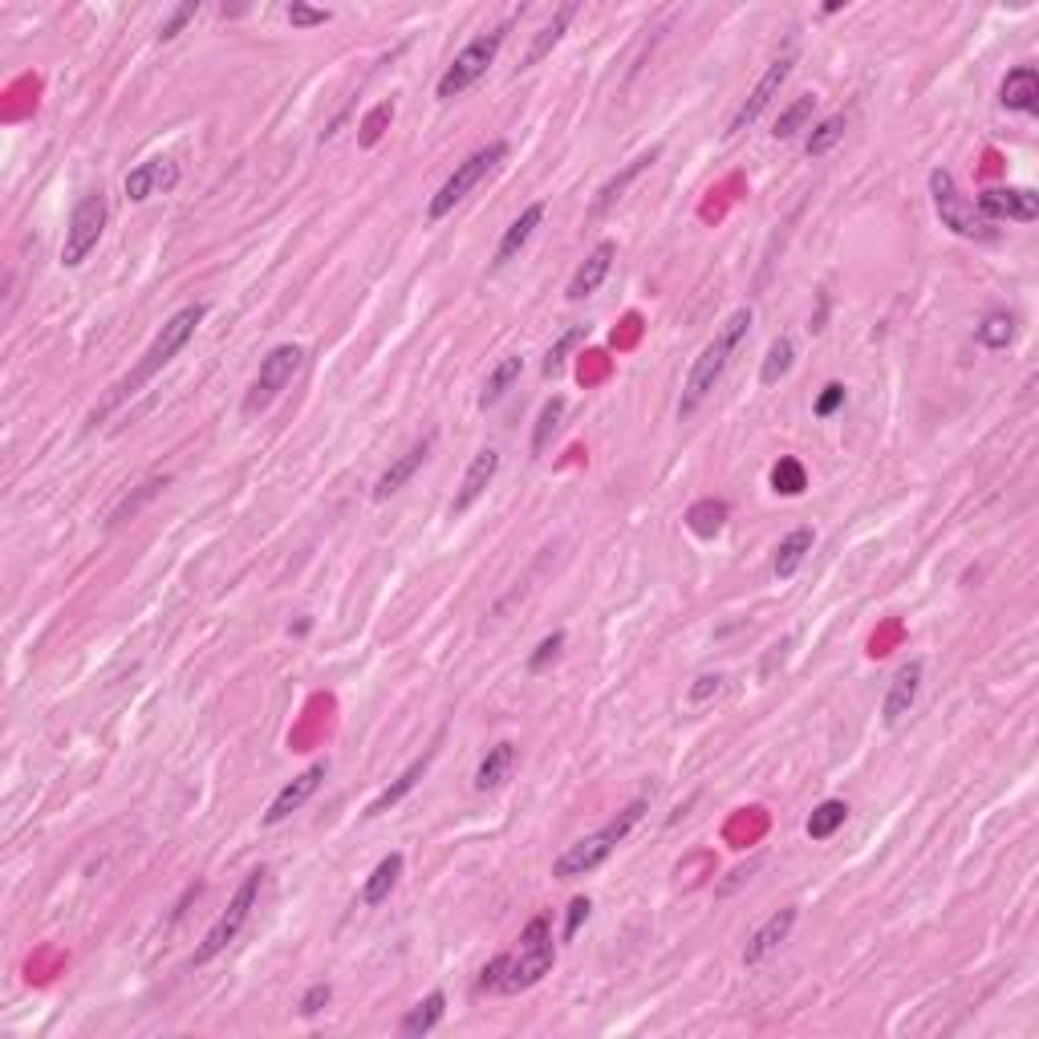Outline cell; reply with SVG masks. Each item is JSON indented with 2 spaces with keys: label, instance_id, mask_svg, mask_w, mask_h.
Returning a JSON list of instances; mask_svg holds the SVG:
<instances>
[{
  "label": "cell",
  "instance_id": "obj_25",
  "mask_svg": "<svg viewBox=\"0 0 1039 1039\" xmlns=\"http://www.w3.org/2000/svg\"><path fill=\"white\" fill-rule=\"evenodd\" d=\"M402 865H406V857L402 853H387L378 865L370 869V878H366V885H361V906H382V902H390V893H394V885H399L402 878Z\"/></svg>",
  "mask_w": 1039,
  "mask_h": 1039
},
{
  "label": "cell",
  "instance_id": "obj_7",
  "mask_svg": "<svg viewBox=\"0 0 1039 1039\" xmlns=\"http://www.w3.org/2000/svg\"><path fill=\"white\" fill-rule=\"evenodd\" d=\"M260 885H265V869H253L248 878L241 881V890L232 893V902H227V909L215 918V926L208 934H203V942L195 947V954H191V962L195 967H203V962H212L215 954H224L236 938H241V930L248 926V918H253L256 902H260Z\"/></svg>",
  "mask_w": 1039,
  "mask_h": 1039
},
{
  "label": "cell",
  "instance_id": "obj_33",
  "mask_svg": "<svg viewBox=\"0 0 1039 1039\" xmlns=\"http://www.w3.org/2000/svg\"><path fill=\"white\" fill-rule=\"evenodd\" d=\"M845 820H849V804H845V800H820V804L813 808V816H808L804 833H808L813 840H828L840 825H845Z\"/></svg>",
  "mask_w": 1039,
  "mask_h": 1039
},
{
  "label": "cell",
  "instance_id": "obj_3",
  "mask_svg": "<svg viewBox=\"0 0 1039 1039\" xmlns=\"http://www.w3.org/2000/svg\"><path fill=\"white\" fill-rule=\"evenodd\" d=\"M552 962H557L552 921L540 914V918H533L524 930H520L516 950L495 954V967H500V974H495V991H500V995H520V991H528V986L540 983V979L552 971Z\"/></svg>",
  "mask_w": 1039,
  "mask_h": 1039
},
{
  "label": "cell",
  "instance_id": "obj_2",
  "mask_svg": "<svg viewBox=\"0 0 1039 1039\" xmlns=\"http://www.w3.org/2000/svg\"><path fill=\"white\" fill-rule=\"evenodd\" d=\"M751 321H756L751 305H739V309L731 313V317H727V321L719 325V329H715V337H711V342H706V346L699 349V358H694L691 373H686V382H682L679 418H691V414H699V406H703V402L711 399V390L719 387L723 370H727L731 354L739 349V342L747 337Z\"/></svg>",
  "mask_w": 1039,
  "mask_h": 1039
},
{
  "label": "cell",
  "instance_id": "obj_28",
  "mask_svg": "<svg viewBox=\"0 0 1039 1039\" xmlns=\"http://www.w3.org/2000/svg\"><path fill=\"white\" fill-rule=\"evenodd\" d=\"M512 768H516V747L512 744L488 747V756H483L480 768H476V792H495V787L512 775Z\"/></svg>",
  "mask_w": 1039,
  "mask_h": 1039
},
{
  "label": "cell",
  "instance_id": "obj_22",
  "mask_svg": "<svg viewBox=\"0 0 1039 1039\" xmlns=\"http://www.w3.org/2000/svg\"><path fill=\"white\" fill-rule=\"evenodd\" d=\"M435 756H439V747H427V751H423V756H418V760H414L411 768H406V772H402L399 780H394V784L382 787V792H378V796L370 800V808H366V820H373V816L390 813L394 804H402V800L411 796L414 787H418V780H423V775L431 772V763H435Z\"/></svg>",
  "mask_w": 1039,
  "mask_h": 1039
},
{
  "label": "cell",
  "instance_id": "obj_26",
  "mask_svg": "<svg viewBox=\"0 0 1039 1039\" xmlns=\"http://www.w3.org/2000/svg\"><path fill=\"white\" fill-rule=\"evenodd\" d=\"M443 1015H447V995H443V991H431L427 999L414 1003L411 1012L402 1015L399 1031L406 1039H423V1036H431V1031L443 1024Z\"/></svg>",
  "mask_w": 1039,
  "mask_h": 1039
},
{
  "label": "cell",
  "instance_id": "obj_21",
  "mask_svg": "<svg viewBox=\"0 0 1039 1039\" xmlns=\"http://www.w3.org/2000/svg\"><path fill=\"white\" fill-rule=\"evenodd\" d=\"M545 224V203H528L524 212L507 224V232L500 236V248H495V260H492V272H500V268H507L512 260H516L520 253H524V244L533 241V232Z\"/></svg>",
  "mask_w": 1039,
  "mask_h": 1039
},
{
  "label": "cell",
  "instance_id": "obj_31",
  "mask_svg": "<svg viewBox=\"0 0 1039 1039\" xmlns=\"http://www.w3.org/2000/svg\"><path fill=\"white\" fill-rule=\"evenodd\" d=\"M816 114V93H800L796 102L787 110H780V119H775V131L772 138H780V143H787V138H796L800 131H808V122H813Z\"/></svg>",
  "mask_w": 1039,
  "mask_h": 1039
},
{
  "label": "cell",
  "instance_id": "obj_9",
  "mask_svg": "<svg viewBox=\"0 0 1039 1039\" xmlns=\"http://www.w3.org/2000/svg\"><path fill=\"white\" fill-rule=\"evenodd\" d=\"M301 366H305V346H297V342L272 346L265 358H260V370H256L253 387H248V394H244L241 411L248 414V418L265 414L268 406L280 399V390L289 387L297 373H301Z\"/></svg>",
  "mask_w": 1039,
  "mask_h": 1039
},
{
  "label": "cell",
  "instance_id": "obj_41",
  "mask_svg": "<svg viewBox=\"0 0 1039 1039\" xmlns=\"http://www.w3.org/2000/svg\"><path fill=\"white\" fill-rule=\"evenodd\" d=\"M772 488L784 495H800L804 488H808V480H804V467L796 463V459H780V463L772 467Z\"/></svg>",
  "mask_w": 1039,
  "mask_h": 1039
},
{
  "label": "cell",
  "instance_id": "obj_11",
  "mask_svg": "<svg viewBox=\"0 0 1039 1039\" xmlns=\"http://www.w3.org/2000/svg\"><path fill=\"white\" fill-rule=\"evenodd\" d=\"M792 69H796V49H784V54L775 57L772 66L763 69V78L751 86V93H747L744 102H739V110H735L731 122H727V134H744L747 126H756L763 110H768L775 98H780L784 81L792 78Z\"/></svg>",
  "mask_w": 1039,
  "mask_h": 1039
},
{
  "label": "cell",
  "instance_id": "obj_13",
  "mask_svg": "<svg viewBox=\"0 0 1039 1039\" xmlns=\"http://www.w3.org/2000/svg\"><path fill=\"white\" fill-rule=\"evenodd\" d=\"M325 775H329V763L325 760L309 763L305 772L297 775V780H289V784L272 796V804H268V813H265V825L272 828V825H280V820H289L297 808H305L309 800L317 796V787L325 784Z\"/></svg>",
  "mask_w": 1039,
  "mask_h": 1039
},
{
  "label": "cell",
  "instance_id": "obj_10",
  "mask_svg": "<svg viewBox=\"0 0 1039 1039\" xmlns=\"http://www.w3.org/2000/svg\"><path fill=\"white\" fill-rule=\"evenodd\" d=\"M107 215H110L107 191H102V187H90V191L74 203V212H69L66 241H62V268L86 265V256L98 248L102 232H107Z\"/></svg>",
  "mask_w": 1039,
  "mask_h": 1039
},
{
  "label": "cell",
  "instance_id": "obj_30",
  "mask_svg": "<svg viewBox=\"0 0 1039 1039\" xmlns=\"http://www.w3.org/2000/svg\"><path fill=\"white\" fill-rule=\"evenodd\" d=\"M792 366H796V342L787 334H780L772 346H768V358H763L760 366V382L763 387H780L787 373H792Z\"/></svg>",
  "mask_w": 1039,
  "mask_h": 1039
},
{
  "label": "cell",
  "instance_id": "obj_40",
  "mask_svg": "<svg viewBox=\"0 0 1039 1039\" xmlns=\"http://www.w3.org/2000/svg\"><path fill=\"white\" fill-rule=\"evenodd\" d=\"M581 337H585V329H581V325H573V329H565V334L557 337V346L548 349L545 366H540V370H545V378H557V373L565 370V358H569V349H573Z\"/></svg>",
  "mask_w": 1039,
  "mask_h": 1039
},
{
  "label": "cell",
  "instance_id": "obj_32",
  "mask_svg": "<svg viewBox=\"0 0 1039 1039\" xmlns=\"http://www.w3.org/2000/svg\"><path fill=\"white\" fill-rule=\"evenodd\" d=\"M974 342H979L983 349H1007L1015 342V317L1012 313H1003V309L986 313V317L974 325Z\"/></svg>",
  "mask_w": 1039,
  "mask_h": 1039
},
{
  "label": "cell",
  "instance_id": "obj_1",
  "mask_svg": "<svg viewBox=\"0 0 1039 1039\" xmlns=\"http://www.w3.org/2000/svg\"><path fill=\"white\" fill-rule=\"evenodd\" d=\"M203 317H208V305H200V301H195V305H183L179 313H171V317L163 321V329H159L155 337H150L147 354L134 361V370L126 373V378H119V382L110 387V394H107L102 402H98V406H93L86 423H90V427H98V423H102L107 414H114V411L122 406V402L134 399V394L147 387V382H155V378H159V373L167 370V366H171L175 358H179V349H183L187 342L195 337V329L203 325Z\"/></svg>",
  "mask_w": 1039,
  "mask_h": 1039
},
{
  "label": "cell",
  "instance_id": "obj_8",
  "mask_svg": "<svg viewBox=\"0 0 1039 1039\" xmlns=\"http://www.w3.org/2000/svg\"><path fill=\"white\" fill-rule=\"evenodd\" d=\"M507 159V143H488V147H480L476 155H467L459 167H455L447 179H443V187L435 191V200L427 203V220L431 224H439V220H447V215L455 212V203H463L467 200V191L471 187H480L483 183V175H492L500 163Z\"/></svg>",
  "mask_w": 1039,
  "mask_h": 1039
},
{
  "label": "cell",
  "instance_id": "obj_45",
  "mask_svg": "<svg viewBox=\"0 0 1039 1039\" xmlns=\"http://www.w3.org/2000/svg\"><path fill=\"white\" fill-rule=\"evenodd\" d=\"M560 646H565V634H560V629H557V634H548V638L533 650V658H528V670H533V674H540V670H545L548 662H552V658L560 653Z\"/></svg>",
  "mask_w": 1039,
  "mask_h": 1039
},
{
  "label": "cell",
  "instance_id": "obj_12",
  "mask_svg": "<svg viewBox=\"0 0 1039 1039\" xmlns=\"http://www.w3.org/2000/svg\"><path fill=\"white\" fill-rule=\"evenodd\" d=\"M974 208H979L986 224H1003V220L1036 224L1039 220V195L1031 187H986V191H979Z\"/></svg>",
  "mask_w": 1039,
  "mask_h": 1039
},
{
  "label": "cell",
  "instance_id": "obj_43",
  "mask_svg": "<svg viewBox=\"0 0 1039 1039\" xmlns=\"http://www.w3.org/2000/svg\"><path fill=\"white\" fill-rule=\"evenodd\" d=\"M845 399H849V390L840 387V382H828V387L820 390V399H816L813 414H816V418H833V414L845 406Z\"/></svg>",
  "mask_w": 1039,
  "mask_h": 1039
},
{
  "label": "cell",
  "instance_id": "obj_35",
  "mask_svg": "<svg viewBox=\"0 0 1039 1039\" xmlns=\"http://www.w3.org/2000/svg\"><path fill=\"white\" fill-rule=\"evenodd\" d=\"M840 138H845V114H828V119L816 122L813 134L804 138V155H808V159H820V155H828V150L837 147Z\"/></svg>",
  "mask_w": 1039,
  "mask_h": 1039
},
{
  "label": "cell",
  "instance_id": "obj_34",
  "mask_svg": "<svg viewBox=\"0 0 1039 1039\" xmlns=\"http://www.w3.org/2000/svg\"><path fill=\"white\" fill-rule=\"evenodd\" d=\"M520 373H524V358H516V354H512V358H504L492 373H488V382H483V394H480V406H483V411L504 399V394L512 390V382H516Z\"/></svg>",
  "mask_w": 1039,
  "mask_h": 1039
},
{
  "label": "cell",
  "instance_id": "obj_14",
  "mask_svg": "<svg viewBox=\"0 0 1039 1039\" xmlns=\"http://www.w3.org/2000/svg\"><path fill=\"white\" fill-rule=\"evenodd\" d=\"M921 679H926V662H921V658H909L906 667L893 674L890 691H885V703H881L885 727H897V723L914 711V703H918V694H921Z\"/></svg>",
  "mask_w": 1039,
  "mask_h": 1039
},
{
  "label": "cell",
  "instance_id": "obj_46",
  "mask_svg": "<svg viewBox=\"0 0 1039 1039\" xmlns=\"http://www.w3.org/2000/svg\"><path fill=\"white\" fill-rule=\"evenodd\" d=\"M723 674H699L694 679V686H691V703L694 706H706L711 699H719V691H723Z\"/></svg>",
  "mask_w": 1039,
  "mask_h": 1039
},
{
  "label": "cell",
  "instance_id": "obj_15",
  "mask_svg": "<svg viewBox=\"0 0 1039 1039\" xmlns=\"http://www.w3.org/2000/svg\"><path fill=\"white\" fill-rule=\"evenodd\" d=\"M175 183H179V163L175 159H147V163H138V167L122 179V191H126V200L131 203H147L150 195L171 191Z\"/></svg>",
  "mask_w": 1039,
  "mask_h": 1039
},
{
  "label": "cell",
  "instance_id": "obj_36",
  "mask_svg": "<svg viewBox=\"0 0 1039 1039\" xmlns=\"http://www.w3.org/2000/svg\"><path fill=\"white\" fill-rule=\"evenodd\" d=\"M565 411H569V402L560 399V394H552V399L540 406V414H536V427H533V455H540L548 447V439L557 435L560 418H565Z\"/></svg>",
  "mask_w": 1039,
  "mask_h": 1039
},
{
  "label": "cell",
  "instance_id": "obj_4",
  "mask_svg": "<svg viewBox=\"0 0 1039 1039\" xmlns=\"http://www.w3.org/2000/svg\"><path fill=\"white\" fill-rule=\"evenodd\" d=\"M641 816H646V800H634V804H626L622 813L613 816L610 825H601L597 833H589V837L573 840L565 853L552 861V878L560 881H573V878H585V873H593L597 865H605L613 857V849L622 845V840L634 833V825H638Z\"/></svg>",
  "mask_w": 1039,
  "mask_h": 1039
},
{
  "label": "cell",
  "instance_id": "obj_47",
  "mask_svg": "<svg viewBox=\"0 0 1039 1039\" xmlns=\"http://www.w3.org/2000/svg\"><path fill=\"white\" fill-rule=\"evenodd\" d=\"M589 909H593V902H589V897H573V902H569V918H565V942H573V938H577V930H581V926L589 921Z\"/></svg>",
  "mask_w": 1039,
  "mask_h": 1039
},
{
  "label": "cell",
  "instance_id": "obj_29",
  "mask_svg": "<svg viewBox=\"0 0 1039 1039\" xmlns=\"http://www.w3.org/2000/svg\"><path fill=\"white\" fill-rule=\"evenodd\" d=\"M727 516H731V507L723 504V500H699V504H691V512H686V528H691L694 536H703V540H715V536L723 533Z\"/></svg>",
  "mask_w": 1039,
  "mask_h": 1039
},
{
  "label": "cell",
  "instance_id": "obj_44",
  "mask_svg": "<svg viewBox=\"0 0 1039 1039\" xmlns=\"http://www.w3.org/2000/svg\"><path fill=\"white\" fill-rule=\"evenodd\" d=\"M329 999H334V986H329V983H313L305 995H301V1003H297V1007H301V1015H305V1019H313V1015L325 1012V1003H329Z\"/></svg>",
  "mask_w": 1039,
  "mask_h": 1039
},
{
  "label": "cell",
  "instance_id": "obj_18",
  "mask_svg": "<svg viewBox=\"0 0 1039 1039\" xmlns=\"http://www.w3.org/2000/svg\"><path fill=\"white\" fill-rule=\"evenodd\" d=\"M792 926H796V906L775 909V914L763 921V926H756V934L747 938V947H744V967H760L768 954H775V950H780V942H787Z\"/></svg>",
  "mask_w": 1039,
  "mask_h": 1039
},
{
  "label": "cell",
  "instance_id": "obj_27",
  "mask_svg": "<svg viewBox=\"0 0 1039 1039\" xmlns=\"http://www.w3.org/2000/svg\"><path fill=\"white\" fill-rule=\"evenodd\" d=\"M813 545H816V528H796V533H787L780 545H775V577L780 581H787V577H796V569L808 560V552H813Z\"/></svg>",
  "mask_w": 1039,
  "mask_h": 1039
},
{
  "label": "cell",
  "instance_id": "obj_24",
  "mask_svg": "<svg viewBox=\"0 0 1039 1039\" xmlns=\"http://www.w3.org/2000/svg\"><path fill=\"white\" fill-rule=\"evenodd\" d=\"M573 16H577V0H569V4H560L557 13H552V21H548L540 33L533 37V45H528V54H524V62H520V69H533L536 62H545L552 49L560 45V37H565V29L573 25Z\"/></svg>",
  "mask_w": 1039,
  "mask_h": 1039
},
{
  "label": "cell",
  "instance_id": "obj_6",
  "mask_svg": "<svg viewBox=\"0 0 1039 1039\" xmlns=\"http://www.w3.org/2000/svg\"><path fill=\"white\" fill-rule=\"evenodd\" d=\"M504 41H507V25H495V29H488V33H480L476 41H467L463 49L451 57V66L443 69L439 86H435L439 102L463 98V93L495 66V57H500V49H504Z\"/></svg>",
  "mask_w": 1039,
  "mask_h": 1039
},
{
  "label": "cell",
  "instance_id": "obj_16",
  "mask_svg": "<svg viewBox=\"0 0 1039 1039\" xmlns=\"http://www.w3.org/2000/svg\"><path fill=\"white\" fill-rule=\"evenodd\" d=\"M431 447H435V435H423L418 443H411V447H406V451H402L399 459L378 476V483H373V500L382 504V500H390V495H399L402 488L414 480V471L427 463Z\"/></svg>",
  "mask_w": 1039,
  "mask_h": 1039
},
{
  "label": "cell",
  "instance_id": "obj_5",
  "mask_svg": "<svg viewBox=\"0 0 1039 1039\" xmlns=\"http://www.w3.org/2000/svg\"><path fill=\"white\" fill-rule=\"evenodd\" d=\"M930 200H934L938 220H942V227H950L954 236H962V241H979V244L999 241V227L986 224L983 215H979V208L962 195L959 183H954V175H950L947 167H934L930 171Z\"/></svg>",
  "mask_w": 1039,
  "mask_h": 1039
},
{
  "label": "cell",
  "instance_id": "obj_17",
  "mask_svg": "<svg viewBox=\"0 0 1039 1039\" xmlns=\"http://www.w3.org/2000/svg\"><path fill=\"white\" fill-rule=\"evenodd\" d=\"M495 471H500V451H495V447H483V451L467 463L463 483H459V492H455V500H451V516H463L467 507H476V500L492 488Z\"/></svg>",
  "mask_w": 1039,
  "mask_h": 1039
},
{
  "label": "cell",
  "instance_id": "obj_19",
  "mask_svg": "<svg viewBox=\"0 0 1039 1039\" xmlns=\"http://www.w3.org/2000/svg\"><path fill=\"white\" fill-rule=\"evenodd\" d=\"M613 260H617V244L613 241H601L593 253L585 256V265L577 268L573 280H569V289H565V297L569 301H585V297H593L605 284V277H610Z\"/></svg>",
  "mask_w": 1039,
  "mask_h": 1039
},
{
  "label": "cell",
  "instance_id": "obj_23",
  "mask_svg": "<svg viewBox=\"0 0 1039 1039\" xmlns=\"http://www.w3.org/2000/svg\"><path fill=\"white\" fill-rule=\"evenodd\" d=\"M999 107L1012 114H1036L1039 110V69L1015 66L999 86Z\"/></svg>",
  "mask_w": 1039,
  "mask_h": 1039
},
{
  "label": "cell",
  "instance_id": "obj_20",
  "mask_svg": "<svg viewBox=\"0 0 1039 1039\" xmlns=\"http://www.w3.org/2000/svg\"><path fill=\"white\" fill-rule=\"evenodd\" d=\"M658 155H662V147L641 150V155H634V159H629L626 167H622V171L610 175V179L601 183V191H597V200H593V208H589V220H601V215L610 212L613 203H617V200H622V195L629 191V183H634V179H638V175L646 171V167H653V163H658Z\"/></svg>",
  "mask_w": 1039,
  "mask_h": 1039
},
{
  "label": "cell",
  "instance_id": "obj_42",
  "mask_svg": "<svg viewBox=\"0 0 1039 1039\" xmlns=\"http://www.w3.org/2000/svg\"><path fill=\"white\" fill-rule=\"evenodd\" d=\"M284 16H289V25L293 29H317V25H329V21H334L329 9H313V4H301V0H293V4L284 9Z\"/></svg>",
  "mask_w": 1039,
  "mask_h": 1039
},
{
  "label": "cell",
  "instance_id": "obj_39",
  "mask_svg": "<svg viewBox=\"0 0 1039 1039\" xmlns=\"http://www.w3.org/2000/svg\"><path fill=\"white\" fill-rule=\"evenodd\" d=\"M200 9H203L200 0H187V4H175L171 13L163 16V25H159V41H163V45H167V41L179 37V33H183V29L191 25L195 16H200Z\"/></svg>",
  "mask_w": 1039,
  "mask_h": 1039
},
{
  "label": "cell",
  "instance_id": "obj_37",
  "mask_svg": "<svg viewBox=\"0 0 1039 1039\" xmlns=\"http://www.w3.org/2000/svg\"><path fill=\"white\" fill-rule=\"evenodd\" d=\"M167 483H171V476H150L147 483H138V492L126 495V500H122V504L114 507V512H110V528H119L122 520L134 516V512H138V507L147 504V500H155V495H159L163 488H167Z\"/></svg>",
  "mask_w": 1039,
  "mask_h": 1039
},
{
  "label": "cell",
  "instance_id": "obj_38",
  "mask_svg": "<svg viewBox=\"0 0 1039 1039\" xmlns=\"http://www.w3.org/2000/svg\"><path fill=\"white\" fill-rule=\"evenodd\" d=\"M390 122H394V102H378V107H373L370 114L361 119V134H358L361 147H378Z\"/></svg>",
  "mask_w": 1039,
  "mask_h": 1039
}]
</instances>
